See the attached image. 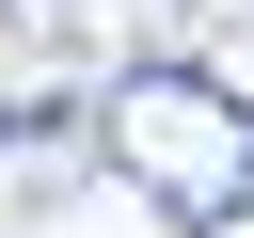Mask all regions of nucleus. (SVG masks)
Wrapping results in <instances>:
<instances>
[{
	"label": "nucleus",
	"mask_w": 254,
	"mask_h": 238,
	"mask_svg": "<svg viewBox=\"0 0 254 238\" xmlns=\"http://www.w3.org/2000/svg\"><path fill=\"white\" fill-rule=\"evenodd\" d=\"M16 48H95V32H143V0H0Z\"/></svg>",
	"instance_id": "7ed1b4c3"
},
{
	"label": "nucleus",
	"mask_w": 254,
	"mask_h": 238,
	"mask_svg": "<svg viewBox=\"0 0 254 238\" xmlns=\"http://www.w3.org/2000/svg\"><path fill=\"white\" fill-rule=\"evenodd\" d=\"M79 127H95V159H111L175 238H238V222H254V95H238L222 63L127 48V63L79 95Z\"/></svg>",
	"instance_id": "f257e3e1"
},
{
	"label": "nucleus",
	"mask_w": 254,
	"mask_h": 238,
	"mask_svg": "<svg viewBox=\"0 0 254 238\" xmlns=\"http://www.w3.org/2000/svg\"><path fill=\"white\" fill-rule=\"evenodd\" d=\"M79 175H95V127H79V95H0V222H48Z\"/></svg>",
	"instance_id": "f03ea898"
}]
</instances>
